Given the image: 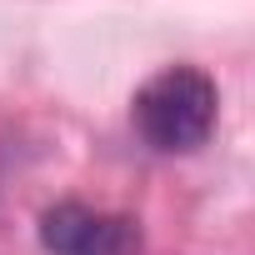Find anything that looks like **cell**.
Returning <instances> with one entry per match:
<instances>
[{"label":"cell","instance_id":"cell-1","mask_svg":"<svg viewBox=\"0 0 255 255\" xmlns=\"http://www.w3.org/2000/svg\"><path fill=\"white\" fill-rule=\"evenodd\" d=\"M130 120L150 150L160 155H195L220 120V90L195 65H165L155 70L130 105Z\"/></svg>","mask_w":255,"mask_h":255},{"label":"cell","instance_id":"cell-2","mask_svg":"<svg viewBox=\"0 0 255 255\" xmlns=\"http://www.w3.org/2000/svg\"><path fill=\"white\" fill-rule=\"evenodd\" d=\"M40 245L50 255H140V225L85 200H60L40 215Z\"/></svg>","mask_w":255,"mask_h":255}]
</instances>
